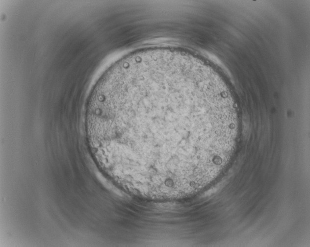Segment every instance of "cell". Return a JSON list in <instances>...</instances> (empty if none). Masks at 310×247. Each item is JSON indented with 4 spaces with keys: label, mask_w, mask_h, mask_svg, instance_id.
I'll return each mask as SVG.
<instances>
[{
    "label": "cell",
    "mask_w": 310,
    "mask_h": 247,
    "mask_svg": "<svg viewBox=\"0 0 310 247\" xmlns=\"http://www.w3.org/2000/svg\"><path fill=\"white\" fill-rule=\"evenodd\" d=\"M223 122L221 110L194 103L165 104L134 114L104 116L101 144L143 157L164 158L212 143Z\"/></svg>",
    "instance_id": "1"
}]
</instances>
